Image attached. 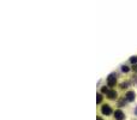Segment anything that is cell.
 <instances>
[{"mask_svg": "<svg viewBox=\"0 0 137 120\" xmlns=\"http://www.w3.org/2000/svg\"><path fill=\"white\" fill-rule=\"evenodd\" d=\"M100 111H101V113H102L104 115H106V116H108V115H111V114L113 113V109H112L111 105H108V103H105V105H102Z\"/></svg>", "mask_w": 137, "mask_h": 120, "instance_id": "1", "label": "cell"}, {"mask_svg": "<svg viewBox=\"0 0 137 120\" xmlns=\"http://www.w3.org/2000/svg\"><path fill=\"white\" fill-rule=\"evenodd\" d=\"M113 116H114V119L115 120H124L125 119V113L122 111V109H115L114 112H113Z\"/></svg>", "mask_w": 137, "mask_h": 120, "instance_id": "2", "label": "cell"}, {"mask_svg": "<svg viewBox=\"0 0 137 120\" xmlns=\"http://www.w3.org/2000/svg\"><path fill=\"white\" fill-rule=\"evenodd\" d=\"M115 84H117V74L112 73L108 77V79H107V85L111 87V88H113V87H115Z\"/></svg>", "mask_w": 137, "mask_h": 120, "instance_id": "3", "label": "cell"}, {"mask_svg": "<svg viewBox=\"0 0 137 120\" xmlns=\"http://www.w3.org/2000/svg\"><path fill=\"white\" fill-rule=\"evenodd\" d=\"M125 98H126V101L128 102H132V101H135V98H136V94H135V91H128L126 94H125Z\"/></svg>", "mask_w": 137, "mask_h": 120, "instance_id": "4", "label": "cell"}, {"mask_svg": "<svg viewBox=\"0 0 137 120\" xmlns=\"http://www.w3.org/2000/svg\"><path fill=\"white\" fill-rule=\"evenodd\" d=\"M107 97L109 100H115V98H118V92H117L115 90H109L107 92Z\"/></svg>", "mask_w": 137, "mask_h": 120, "instance_id": "5", "label": "cell"}, {"mask_svg": "<svg viewBox=\"0 0 137 120\" xmlns=\"http://www.w3.org/2000/svg\"><path fill=\"white\" fill-rule=\"evenodd\" d=\"M96 96H97V97H96V103H97V105H100V103L102 102V98H104V97H102L101 94H97Z\"/></svg>", "mask_w": 137, "mask_h": 120, "instance_id": "6", "label": "cell"}, {"mask_svg": "<svg viewBox=\"0 0 137 120\" xmlns=\"http://www.w3.org/2000/svg\"><path fill=\"white\" fill-rule=\"evenodd\" d=\"M125 101H126V98H125V97L120 98V100H119V102H118L119 107H124V106H125Z\"/></svg>", "mask_w": 137, "mask_h": 120, "instance_id": "7", "label": "cell"}, {"mask_svg": "<svg viewBox=\"0 0 137 120\" xmlns=\"http://www.w3.org/2000/svg\"><path fill=\"white\" fill-rule=\"evenodd\" d=\"M130 63H132V64H136V63H137V56H132V58L130 59Z\"/></svg>", "mask_w": 137, "mask_h": 120, "instance_id": "8", "label": "cell"}, {"mask_svg": "<svg viewBox=\"0 0 137 120\" xmlns=\"http://www.w3.org/2000/svg\"><path fill=\"white\" fill-rule=\"evenodd\" d=\"M128 85H129V83H122L120 84V89H126Z\"/></svg>", "mask_w": 137, "mask_h": 120, "instance_id": "9", "label": "cell"}, {"mask_svg": "<svg viewBox=\"0 0 137 120\" xmlns=\"http://www.w3.org/2000/svg\"><path fill=\"white\" fill-rule=\"evenodd\" d=\"M101 91H102L104 94H107V92H108L109 90H108V88H107V87H104V88L101 89Z\"/></svg>", "mask_w": 137, "mask_h": 120, "instance_id": "10", "label": "cell"}, {"mask_svg": "<svg viewBox=\"0 0 137 120\" xmlns=\"http://www.w3.org/2000/svg\"><path fill=\"white\" fill-rule=\"evenodd\" d=\"M122 70H123V72H129V67H128V66H125V65L122 67Z\"/></svg>", "mask_w": 137, "mask_h": 120, "instance_id": "11", "label": "cell"}, {"mask_svg": "<svg viewBox=\"0 0 137 120\" xmlns=\"http://www.w3.org/2000/svg\"><path fill=\"white\" fill-rule=\"evenodd\" d=\"M132 69H133V71H135V72H137V65H135Z\"/></svg>", "mask_w": 137, "mask_h": 120, "instance_id": "12", "label": "cell"}, {"mask_svg": "<svg viewBox=\"0 0 137 120\" xmlns=\"http://www.w3.org/2000/svg\"><path fill=\"white\" fill-rule=\"evenodd\" d=\"M96 120H102V118H101V116H97V118H96Z\"/></svg>", "mask_w": 137, "mask_h": 120, "instance_id": "13", "label": "cell"}, {"mask_svg": "<svg viewBox=\"0 0 137 120\" xmlns=\"http://www.w3.org/2000/svg\"><path fill=\"white\" fill-rule=\"evenodd\" d=\"M135 114H136V115H137V108H136V109H135Z\"/></svg>", "mask_w": 137, "mask_h": 120, "instance_id": "14", "label": "cell"}]
</instances>
